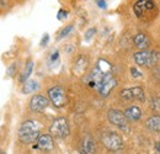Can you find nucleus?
Returning <instances> with one entry per match:
<instances>
[{"instance_id": "nucleus-18", "label": "nucleus", "mask_w": 160, "mask_h": 154, "mask_svg": "<svg viewBox=\"0 0 160 154\" xmlns=\"http://www.w3.org/2000/svg\"><path fill=\"white\" fill-rule=\"evenodd\" d=\"M131 91H132L133 100H138V101H144V100H145L144 90H143L140 86H134V88H131Z\"/></svg>"}, {"instance_id": "nucleus-19", "label": "nucleus", "mask_w": 160, "mask_h": 154, "mask_svg": "<svg viewBox=\"0 0 160 154\" xmlns=\"http://www.w3.org/2000/svg\"><path fill=\"white\" fill-rule=\"evenodd\" d=\"M150 106H152V109H154L155 111H159L160 110V97H158V96L152 97V100H150Z\"/></svg>"}, {"instance_id": "nucleus-4", "label": "nucleus", "mask_w": 160, "mask_h": 154, "mask_svg": "<svg viewBox=\"0 0 160 154\" xmlns=\"http://www.w3.org/2000/svg\"><path fill=\"white\" fill-rule=\"evenodd\" d=\"M107 117H108V121L113 126L118 127L120 130L124 131V132H129V126H128V121H127L128 118H127V116L124 115V112H122L120 110L112 109V110L108 111Z\"/></svg>"}, {"instance_id": "nucleus-22", "label": "nucleus", "mask_w": 160, "mask_h": 154, "mask_svg": "<svg viewBox=\"0 0 160 154\" xmlns=\"http://www.w3.org/2000/svg\"><path fill=\"white\" fill-rule=\"evenodd\" d=\"M95 33H96V30H95V28H89V30L85 32V41H90Z\"/></svg>"}, {"instance_id": "nucleus-5", "label": "nucleus", "mask_w": 160, "mask_h": 154, "mask_svg": "<svg viewBox=\"0 0 160 154\" xmlns=\"http://www.w3.org/2000/svg\"><path fill=\"white\" fill-rule=\"evenodd\" d=\"M49 131H51V133L54 136V137L60 138V139L68 137V136H69V132H70L68 121H67L65 118H63V117L56 118V120L53 121V123H52Z\"/></svg>"}, {"instance_id": "nucleus-21", "label": "nucleus", "mask_w": 160, "mask_h": 154, "mask_svg": "<svg viewBox=\"0 0 160 154\" xmlns=\"http://www.w3.org/2000/svg\"><path fill=\"white\" fill-rule=\"evenodd\" d=\"M73 25H69V26H67L65 28H63V31L60 32V35H59V38H64V37H67L72 31H73Z\"/></svg>"}, {"instance_id": "nucleus-26", "label": "nucleus", "mask_w": 160, "mask_h": 154, "mask_svg": "<svg viewBox=\"0 0 160 154\" xmlns=\"http://www.w3.org/2000/svg\"><path fill=\"white\" fill-rule=\"evenodd\" d=\"M96 3H98V5H99V8L101 9H106V0H96Z\"/></svg>"}, {"instance_id": "nucleus-16", "label": "nucleus", "mask_w": 160, "mask_h": 154, "mask_svg": "<svg viewBox=\"0 0 160 154\" xmlns=\"http://www.w3.org/2000/svg\"><path fill=\"white\" fill-rule=\"evenodd\" d=\"M86 67H88V59L81 56V57L78 58V60L74 64V72L78 73V74H81V73H84Z\"/></svg>"}, {"instance_id": "nucleus-23", "label": "nucleus", "mask_w": 160, "mask_h": 154, "mask_svg": "<svg viewBox=\"0 0 160 154\" xmlns=\"http://www.w3.org/2000/svg\"><path fill=\"white\" fill-rule=\"evenodd\" d=\"M67 16H68V11H65V10H59V13H58V20H64L67 19Z\"/></svg>"}, {"instance_id": "nucleus-30", "label": "nucleus", "mask_w": 160, "mask_h": 154, "mask_svg": "<svg viewBox=\"0 0 160 154\" xmlns=\"http://www.w3.org/2000/svg\"><path fill=\"white\" fill-rule=\"evenodd\" d=\"M0 153H4V152H2V151H1V149H0Z\"/></svg>"}, {"instance_id": "nucleus-29", "label": "nucleus", "mask_w": 160, "mask_h": 154, "mask_svg": "<svg viewBox=\"0 0 160 154\" xmlns=\"http://www.w3.org/2000/svg\"><path fill=\"white\" fill-rule=\"evenodd\" d=\"M157 151H158V152L160 153V142L158 143V146H157Z\"/></svg>"}, {"instance_id": "nucleus-7", "label": "nucleus", "mask_w": 160, "mask_h": 154, "mask_svg": "<svg viewBox=\"0 0 160 154\" xmlns=\"http://www.w3.org/2000/svg\"><path fill=\"white\" fill-rule=\"evenodd\" d=\"M48 97L56 107H63L67 104V96L60 86H53L48 90Z\"/></svg>"}, {"instance_id": "nucleus-13", "label": "nucleus", "mask_w": 160, "mask_h": 154, "mask_svg": "<svg viewBox=\"0 0 160 154\" xmlns=\"http://www.w3.org/2000/svg\"><path fill=\"white\" fill-rule=\"evenodd\" d=\"M133 42H134V46L139 49H147L150 44V41L145 33H137L133 38Z\"/></svg>"}, {"instance_id": "nucleus-9", "label": "nucleus", "mask_w": 160, "mask_h": 154, "mask_svg": "<svg viewBox=\"0 0 160 154\" xmlns=\"http://www.w3.org/2000/svg\"><path fill=\"white\" fill-rule=\"evenodd\" d=\"M49 106V100L42 95H35L30 101V107L35 112H43Z\"/></svg>"}, {"instance_id": "nucleus-27", "label": "nucleus", "mask_w": 160, "mask_h": 154, "mask_svg": "<svg viewBox=\"0 0 160 154\" xmlns=\"http://www.w3.org/2000/svg\"><path fill=\"white\" fill-rule=\"evenodd\" d=\"M131 73H132V77L133 78H138V77H140V73L136 69V68H132L131 69Z\"/></svg>"}, {"instance_id": "nucleus-25", "label": "nucleus", "mask_w": 160, "mask_h": 154, "mask_svg": "<svg viewBox=\"0 0 160 154\" xmlns=\"http://www.w3.org/2000/svg\"><path fill=\"white\" fill-rule=\"evenodd\" d=\"M15 72H16V64L14 63V64H11L10 68L8 69V74H9V75H12V73H15Z\"/></svg>"}, {"instance_id": "nucleus-6", "label": "nucleus", "mask_w": 160, "mask_h": 154, "mask_svg": "<svg viewBox=\"0 0 160 154\" xmlns=\"http://www.w3.org/2000/svg\"><path fill=\"white\" fill-rule=\"evenodd\" d=\"M155 9V3L153 0H138L134 6H133V11L136 14L137 18H144L147 14L152 13Z\"/></svg>"}, {"instance_id": "nucleus-2", "label": "nucleus", "mask_w": 160, "mask_h": 154, "mask_svg": "<svg viewBox=\"0 0 160 154\" xmlns=\"http://www.w3.org/2000/svg\"><path fill=\"white\" fill-rule=\"evenodd\" d=\"M101 141H102V144L108 149V151H112V152H117L121 151L123 148V139L120 135H117L116 132H112V131H107L105 132L102 137H101Z\"/></svg>"}, {"instance_id": "nucleus-11", "label": "nucleus", "mask_w": 160, "mask_h": 154, "mask_svg": "<svg viewBox=\"0 0 160 154\" xmlns=\"http://www.w3.org/2000/svg\"><path fill=\"white\" fill-rule=\"evenodd\" d=\"M81 152L86 154H91L96 152V144L94 142V139L89 136H86L82 142H81Z\"/></svg>"}, {"instance_id": "nucleus-28", "label": "nucleus", "mask_w": 160, "mask_h": 154, "mask_svg": "<svg viewBox=\"0 0 160 154\" xmlns=\"http://www.w3.org/2000/svg\"><path fill=\"white\" fill-rule=\"evenodd\" d=\"M58 57H59V54H58V52L56 51L54 53H52V57H51V60H52V62H56V60H58Z\"/></svg>"}, {"instance_id": "nucleus-15", "label": "nucleus", "mask_w": 160, "mask_h": 154, "mask_svg": "<svg viewBox=\"0 0 160 154\" xmlns=\"http://www.w3.org/2000/svg\"><path fill=\"white\" fill-rule=\"evenodd\" d=\"M37 89H38L37 81H35V80H26L23 83V86H22V93L23 94H31V93L36 91Z\"/></svg>"}, {"instance_id": "nucleus-3", "label": "nucleus", "mask_w": 160, "mask_h": 154, "mask_svg": "<svg viewBox=\"0 0 160 154\" xmlns=\"http://www.w3.org/2000/svg\"><path fill=\"white\" fill-rule=\"evenodd\" d=\"M158 59H159V56H158V52L155 51L149 52L147 49H140L139 52L134 53V60L139 67H147V68L152 67L158 63Z\"/></svg>"}, {"instance_id": "nucleus-17", "label": "nucleus", "mask_w": 160, "mask_h": 154, "mask_svg": "<svg viewBox=\"0 0 160 154\" xmlns=\"http://www.w3.org/2000/svg\"><path fill=\"white\" fill-rule=\"evenodd\" d=\"M32 69H33V62H32V60H28L27 64H26V67H25V70L22 72V74H21V77H20L21 83H25V81L28 79L30 74L32 73Z\"/></svg>"}, {"instance_id": "nucleus-8", "label": "nucleus", "mask_w": 160, "mask_h": 154, "mask_svg": "<svg viewBox=\"0 0 160 154\" xmlns=\"http://www.w3.org/2000/svg\"><path fill=\"white\" fill-rule=\"evenodd\" d=\"M117 85V81H116V79L112 77V74H111V72L110 73H107L105 78L102 79V81H101L100 86L98 88V90H99V93H100V95L102 97H106L110 95V93L115 89V86Z\"/></svg>"}, {"instance_id": "nucleus-12", "label": "nucleus", "mask_w": 160, "mask_h": 154, "mask_svg": "<svg viewBox=\"0 0 160 154\" xmlns=\"http://www.w3.org/2000/svg\"><path fill=\"white\" fill-rule=\"evenodd\" d=\"M145 126H147L152 132L160 135V116L159 115L150 116V117L147 120Z\"/></svg>"}, {"instance_id": "nucleus-24", "label": "nucleus", "mask_w": 160, "mask_h": 154, "mask_svg": "<svg viewBox=\"0 0 160 154\" xmlns=\"http://www.w3.org/2000/svg\"><path fill=\"white\" fill-rule=\"evenodd\" d=\"M48 39H49V36H48V33H44L43 38H42V41H41V46H42V47H44V46L48 43Z\"/></svg>"}, {"instance_id": "nucleus-1", "label": "nucleus", "mask_w": 160, "mask_h": 154, "mask_svg": "<svg viewBox=\"0 0 160 154\" xmlns=\"http://www.w3.org/2000/svg\"><path fill=\"white\" fill-rule=\"evenodd\" d=\"M41 127L36 121H25L19 128V138L23 143H33L40 137Z\"/></svg>"}, {"instance_id": "nucleus-10", "label": "nucleus", "mask_w": 160, "mask_h": 154, "mask_svg": "<svg viewBox=\"0 0 160 154\" xmlns=\"http://www.w3.org/2000/svg\"><path fill=\"white\" fill-rule=\"evenodd\" d=\"M37 147L42 151H46V152L52 151L54 147L53 138L49 135H41L37 139Z\"/></svg>"}, {"instance_id": "nucleus-14", "label": "nucleus", "mask_w": 160, "mask_h": 154, "mask_svg": "<svg viewBox=\"0 0 160 154\" xmlns=\"http://www.w3.org/2000/svg\"><path fill=\"white\" fill-rule=\"evenodd\" d=\"M124 115L131 121H138L142 117V111L138 106H131L124 111Z\"/></svg>"}, {"instance_id": "nucleus-20", "label": "nucleus", "mask_w": 160, "mask_h": 154, "mask_svg": "<svg viewBox=\"0 0 160 154\" xmlns=\"http://www.w3.org/2000/svg\"><path fill=\"white\" fill-rule=\"evenodd\" d=\"M121 97H122L123 100H133L131 89H123V90L121 91Z\"/></svg>"}]
</instances>
